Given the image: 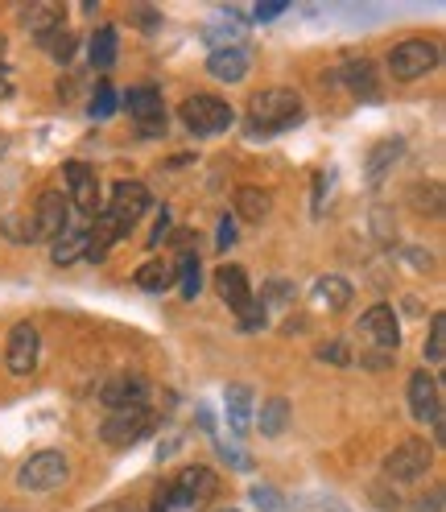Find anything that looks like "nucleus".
Instances as JSON below:
<instances>
[{"instance_id": "nucleus-18", "label": "nucleus", "mask_w": 446, "mask_h": 512, "mask_svg": "<svg viewBox=\"0 0 446 512\" xmlns=\"http://www.w3.org/2000/svg\"><path fill=\"white\" fill-rule=\"evenodd\" d=\"M215 290H219V298L228 302L232 310H244V306L252 302V285H248L244 269H236V265H223V269L215 273Z\"/></svg>"}, {"instance_id": "nucleus-28", "label": "nucleus", "mask_w": 446, "mask_h": 512, "mask_svg": "<svg viewBox=\"0 0 446 512\" xmlns=\"http://www.w3.org/2000/svg\"><path fill=\"white\" fill-rule=\"evenodd\" d=\"M393 157H401V141H385V145H376L372 157H368V182H380L385 178V170L393 166Z\"/></svg>"}, {"instance_id": "nucleus-11", "label": "nucleus", "mask_w": 446, "mask_h": 512, "mask_svg": "<svg viewBox=\"0 0 446 512\" xmlns=\"http://www.w3.org/2000/svg\"><path fill=\"white\" fill-rule=\"evenodd\" d=\"M38 356H42V335L34 323H17L9 331V347H5V364L13 376H29L38 368Z\"/></svg>"}, {"instance_id": "nucleus-30", "label": "nucleus", "mask_w": 446, "mask_h": 512, "mask_svg": "<svg viewBox=\"0 0 446 512\" xmlns=\"http://www.w3.org/2000/svg\"><path fill=\"white\" fill-rule=\"evenodd\" d=\"M426 360H430V364H442V360H446V314H434V318H430Z\"/></svg>"}, {"instance_id": "nucleus-10", "label": "nucleus", "mask_w": 446, "mask_h": 512, "mask_svg": "<svg viewBox=\"0 0 446 512\" xmlns=\"http://www.w3.org/2000/svg\"><path fill=\"white\" fill-rule=\"evenodd\" d=\"M71 228V199L62 190H46L38 199V211H34V240H58L62 232Z\"/></svg>"}, {"instance_id": "nucleus-17", "label": "nucleus", "mask_w": 446, "mask_h": 512, "mask_svg": "<svg viewBox=\"0 0 446 512\" xmlns=\"http://www.w3.org/2000/svg\"><path fill=\"white\" fill-rule=\"evenodd\" d=\"M343 87L356 95V100H376L380 95V83H376V71H372V62L368 58H352V62H343V71H339Z\"/></svg>"}, {"instance_id": "nucleus-40", "label": "nucleus", "mask_w": 446, "mask_h": 512, "mask_svg": "<svg viewBox=\"0 0 446 512\" xmlns=\"http://www.w3.org/2000/svg\"><path fill=\"white\" fill-rule=\"evenodd\" d=\"M223 512H236V508H223Z\"/></svg>"}, {"instance_id": "nucleus-19", "label": "nucleus", "mask_w": 446, "mask_h": 512, "mask_svg": "<svg viewBox=\"0 0 446 512\" xmlns=\"http://www.w3.org/2000/svg\"><path fill=\"white\" fill-rule=\"evenodd\" d=\"M50 261H54L58 269L87 261V228H67V232H62V236L54 240V248H50Z\"/></svg>"}, {"instance_id": "nucleus-26", "label": "nucleus", "mask_w": 446, "mask_h": 512, "mask_svg": "<svg viewBox=\"0 0 446 512\" xmlns=\"http://www.w3.org/2000/svg\"><path fill=\"white\" fill-rule=\"evenodd\" d=\"M133 281L141 285V290H149V294H162L166 285L174 281V265H170V261H145Z\"/></svg>"}, {"instance_id": "nucleus-4", "label": "nucleus", "mask_w": 446, "mask_h": 512, "mask_svg": "<svg viewBox=\"0 0 446 512\" xmlns=\"http://www.w3.org/2000/svg\"><path fill=\"white\" fill-rule=\"evenodd\" d=\"M438 62H442V50H438L434 42L413 38V42L393 46V54H389V75H393L397 83H413V79L430 75V71L438 67Z\"/></svg>"}, {"instance_id": "nucleus-32", "label": "nucleus", "mask_w": 446, "mask_h": 512, "mask_svg": "<svg viewBox=\"0 0 446 512\" xmlns=\"http://www.w3.org/2000/svg\"><path fill=\"white\" fill-rule=\"evenodd\" d=\"M318 360H323V364H335V368H347V364H352V347H347V343H323V347H318Z\"/></svg>"}, {"instance_id": "nucleus-33", "label": "nucleus", "mask_w": 446, "mask_h": 512, "mask_svg": "<svg viewBox=\"0 0 446 512\" xmlns=\"http://www.w3.org/2000/svg\"><path fill=\"white\" fill-rule=\"evenodd\" d=\"M236 318H240V331H261L265 327V306L252 298L244 310H236Z\"/></svg>"}, {"instance_id": "nucleus-13", "label": "nucleus", "mask_w": 446, "mask_h": 512, "mask_svg": "<svg viewBox=\"0 0 446 512\" xmlns=\"http://www.w3.org/2000/svg\"><path fill=\"white\" fill-rule=\"evenodd\" d=\"M360 331H364L368 343H376L380 356H393L397 343H401L393 306H372V310H364V314H360Z\"/></svg>"}, {"instance_id": "nucleus-9", "label": "nucleus", "mask_w": 446, "mask_h": 512, "mask_svg": "<svg viewBox=\"0 0 446 512\" xmlns=\"http://www.w3.org/2000/svg\"><path fill=\"white\" fill-rule=\"evenodd\" d=\"M149 203H153V199H149V186H145V182H129V178H124V182H116V186H112V203H108V211H104V215L116 223L120 232H129L133 223L149 211Z\"/></svg>"}, {"instance_id": "nucleus-8", "label": "nucleus", "mask_w": 446, "mask_h": 512, "mask_svg": "<svg viewBox=\"0 0 446 512\" xmlns=\"http://www.w3.org/2000/svg\"><path fill=\"white\" fill-rule=\"evenodd\" d=\"M67 475H71L67 455H62V451H38L34 459H29V463L17 471V484H21L25 492H50V488H58Z\"/></svg>"}, {"instance_id": "nucleus-29", "label": "nucleus", "mask_w": 446, "mask_h": 512, "mask_svg": "<svg viewBox=\"0 0 446 512\" xmlns=\"http://www.w3.org/2000/svg\"><path fill=\"white\" fill-rule=\"evenodd\" d=\"M116 108H120V95H116V87H112V83H100V87L91 91V104H87V112H91L95 120H108Z\"/></svg>"}, {"instance_id": "nucleus-34", "label": "nucleus", "mask_w": 446, "mask_h": 512, "mask_svg": "<svg viewBox=\"0 0 446 512\" xmlns=\"http://www.w3.org/2000/svg\"><path fill=\"white\" fill-rule=\"evenodd\" d=\"M290 294H294L290 281H269V285H265V298H257V302H261V306H265V302H290Z\"/></svg>"}, {"instance_id": "nucleus-2", "label": "nucleus", "mask_w": 446, "mask_h": 512, "mask_svg": "<svg viewBox=\"0 0 446 512\" xmlns=\"http://www.w3.org/2000/svg\"><path fill=\"white\" fill-rule=\"evenodd\" d=\"M219 492V479L211 467H182L174 475V484L157 496V508L153 512H170V508H199L207 504L211 496Z\"/></svg>"}, {"instance_id": "nucleus-5", "label": "nucleus", "mask_w": 446, "mask_h": 512, "mask_svg": "<svg viewBox=\"0 0 446 512\" xmlns=\"http://www.w3.org/2000/svg\"><path fill=\"white\" fill-rule=\"evenodd\" d=\"M153 434V413L149 409H112V418L100 426V438L116 451H129L141 438Z\"/></svg>"}, {"instance_id": "nucleus-24", "label": "nucleus", "mask_w": 446, "mask_h": 512, "mask_svg": "<svg viewBox=\"0 0 446 512\" xmlns=\"http://www.w3.org/2000/svg\"><path fill=\"white\" fill-rule=\"evenodd\" d=\"M236 211H240V219H248V223H261V219L273 211L269 190H261V186H240V190H236Z\"/></svg>"}, {"instance_id": "nucleus-35", "label": "nucleus", "mask_w": 446, "mask_h": 512, "mask_svg": "<svg viewBox=\"0 0 446 512\" xmlns=\"http://www.w3.org/2000/svg\"><path fill=\"white\" fill-rule=\"evenodd\" d=\"M215 446H219V455L228 459V463H232L236 471H252V459H248L244 451H236V446H228V442H215Z\"/></svg>"}, {"instance_id": "nucleus-25", "label": "nucleus", "mask_w": 446, "mask_h": 512, "mask_svg": "<svg viewBox=\"0 0 446 512\" xmlns=\"http://www.w3.org/2000/svg\"><path fill=\"white\" fill-rule=\"evenodd\" d=\"M285 426H290V401H285V397H269L261 405V434L265 438H281Z\"/></svg>"}, {"instance_id": "nucleus-23", "label": "nucleus", "mask_w": 446, "mask_h": 512, "mask_svg": "<svg viewBox=\"0 0 446 512\" xmlns=\"http://www.w3.org/2000/svg\"><path fill=\"white\" fill-rule=\"evenodd\" d=\"M25 17H29V34H34L38 46H46L58 29H67V25H62V9L58 5H34Z\"/></svg>"}, {"instance_id": "nucleus-3", "label": "nucleus", "mask_w": 446, "mask_h": 512, "mask_svg": "<svg viewBox=\"0 0 446 512\" xmlns=\"http://www.w3.org/2000/svg\"><path fill=\"white\" fill-rule=\"evenodd\" d=\"M178 116L195 137H219V133H228L232 120H236L232 104L219 100V95H190V100L178 108Z\"/></svg>"}, {"instance_id": "nucleus-36", "label": "nucleus", "mask_w": 446, "mask_h": 512, "mask_svg": "<svg viewBox=\"0 0 446 512\" xmlns=\"http://www.w3.org/2000/svg\"><path fill=\"white\" fill-rule=\"evenodd\" d=\"M215 244H219V252H228V248L236 244V219H232V215L219 219V240H215Z\"/></svg>"}, {"instance_id": "nucleus-15", "label": "nucleus", "mask_w": 446, "mask_h": 512, "mask_svg": "<svg viewBox=\"0 0 446 512\" xmlns=\"http://www.w3.org/2000/svg\"><path fill=\"white\" fill-rule=\"evenodd\" d=\"M67 186L83 215H100V178L87 162H67Z\"/></svg>"}, {"instance_id": "nucleus-37", "label": "nucleus", "mask_w": 446, "mask_h": 512, "mask_svg": "<svg viewBox=\"0 0 446 512\" xmlns=\"http://www.w3.org/2000/svg\"><path fill=\"white\" fill-rule=\"evenodd\" d=\"M17 91V79H13V71L0 62V100H9V95Z\"/></svg>"}, {"instance_id": "nucleus-12", "label": "nucleus", "mask_w": 446, "mask_h": 512, "mask_svg": "<svg viewBox=\"0 0 446 512\" xmlns=\"http://www.w3.org/2000/svg\"><path fill=\"white\" fill-rule=\"evenodd\" d=\"M124 104H129V112L141 124L145 137L166 133V108H162V91L157 87H133L129 95H124Z\"/></svg>"}, {"instance_id": "nucleus-21", "label": "nucleus", "mask_w": 446, "mask_h": 512, "mask_svg": "<svg viewBox=\"0 0 446 512\" xmlns=\"http://www.w3.org/2000/svg\"><path fill=\"white\" fill-rule=\"evenodd\" d=\"M314 298H318V306H327V310L352 306V281L339 277V273L318 277V281H314Z\"/></svg>"}, {"instance_id": "nucleus-6", "label": "nucleus", "mask_w": 446, "mask_h": 512, "mask_svg": "<svg viewBox=\"0 0 446 512\" xmlns=\"http://www.w3.org/2000/svg\"><path fill=\"white\" fill-rule=\"evenodd\" d=\"M409 409L422 426H434V434L442 438V384L426 368L409 376Z\"/></svg>"}, {"instance_id": "nucleus-31", "label": "nucleus", "mask_w": 446, "mask_h": 512, "mask_svg": "<svg viewBox=\"0 0 446 512\" xmlns=\"http://www.w3.org/2000/svg\"><path fill=\"white\" fill-rule=\"evenodd\" d=\"M252 504H257L261 512H290L285 496H281L277 488H269V484H257V488H252Z\"/></svg>"}, {"instance_id": "nucleus-14", "label": "nucleus", "mask_w": 446, "mask_h": 512, "mask_svg": "<svg viewBox=\"0 0 446 512\" xmlns=\"http://www.w3.org/2000/svg\"><path fill=\"white\" fill-rule=\"evenodd\" d=\"M104 405H112V409H145V401H149V380L145 376H137V372H120V376H112L108 384H104Z\"/></svg>"}, {"instance_id": "nucleus-16", "label": "nucleus", "mask_w": 446, "mask_h": 512, "mask_svg": "<svg viewBox=\"0 0 446 512\" xmlns=\"http://www.w3.org/2000/svg\"><path fill=\"white\" fill-rule=\"evenodd\" d=\"M248 71H252V54H248L244 46L211 50V54H207V75L219 79V83H240Z\"/></svg>"}, {"instance_id": "nucleus-39", "label": "nucleus", "mask_w": 446, "mask_h": 512, "mask_svg": "<svg viewBox=\"0 0 446 512\" xmlns=\"http://www.w3.org/2000/svg\"><path fill=\"white\" fill-rule=\"evenodd\" d=\"M137 21L145 25V34H153V29H157V13L153 9H137Z\"/></svg>"}, {"instance_id": "nucleus-7", "label": "nucleus", "mask_w": 446, "mask_h": 512, "mask_svg": "<svg viewBox=\"0 0 446 512\" xmlns=\"http://www.w3.org/2000/svg\"><path fill=\"white\" fill-rule=\"evenodd\" d=\"M430 463H434L430 442L426 438H405L385 459V471H389V479H397V484H413V479H422L430 471Z\"/></svg>"}, {"instance_id": "nucleus-38", "label": "nucleus", "mask_w": 446, "mask_h": 512, "mask_svg": "<svg viewBox=\"0 0 446 512\" xmlns=\"http://www.w3.org/2000/svg\"><path fill=\"white\" fill-rule=\"evenodd\" d=\"M281 13H285V5H257V9H252V17H257L261 25H265V21H277Z\"/></svg>"}, {"instance_id": "nucleus-27", "label": "nucleus", "mask_w": 446, "mask_h": 512, "mask_svg": "<svg viewBox=\"0 0 446 512\" xmlns=\"http://www.w3.org/2000/svg\"><path fill=\"white\" fill-rule=\"evenodd\" d=\"M199 285H203V277H199V256H195V252H182V256H178V290H182V298L195 302V298H199Z\"/></svg>"}, {"instance_id": "nucleus-20", "label": "nucleus", "mask_w": 446, "mask_h": 512, "mask_svg": "<svg viewBox=\"0 0 446 512\" xmlns=\"http://www.w3.org/2000/svg\"><path fill=\"white\" fill-rule=\"evenodd\" d=\"M116 50H120V38H116V25H100L91 34V46H87V58L95 71H112L116 67Z\"/></svg>"}, {"instance_id": "nucleus-22", "label": "nucleus", "mask_w": 446, "mask_h": 512, "mask_svg": "<svg viewBox=\"0 0 446 512\" xmlns=\"http://www.w3.org/2000/svg\"><path fill=\"white\" fill-rule=\"evenodd\" d=\"M223 401H228V426H232V434L244 438L252 430V389H244V384H232Z\"/></svg>"}, {"instance_id": "nucleus-1", "label": "nucleus", "mask_w": 446, "mask_h": 512, "mask_svg": "<svg viewBox=\"0 0 446 512\" xmlns=\"http://www.w3.org/2000/svg\"><path fill=\"white\" fill-rule=\"evenodd\" d=\"M302 116H306V108H302V95L298 91L269 87V91H257L248 100L244 124H248L252 137H277V133H285V128L302 124Z\"/></svg>"}]
</instances>
